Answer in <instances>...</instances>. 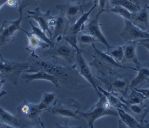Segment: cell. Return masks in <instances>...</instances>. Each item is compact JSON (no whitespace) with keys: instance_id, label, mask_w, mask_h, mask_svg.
<instances>
[{"instance_id":"31","label":"cell","mask_w":149,"mask_h":128,"mask_svg":"<svg viewBox=\"0 0 149 128\" xmlns=\"http://www.w3.org/2000/svg\"><path fill=\"white\" fill-rule=\"evenodd\" d=\"M110 3L113 5H120L127 9L132 13L137 12L140 9V6H137L130 0H111Z\"/></svg>"},{"instance_id":"27","label":"cell","mask_w":149,"mask_h":128,"mask_svg":"<svg viewBox=\"0 0 149 128\" xmlns=\"http://www.w3.org/2000/svg\"><path fill=\"white\" fill-rule=\"evenodd\" d=\"M55 100L56 95L54 93H44L38 104V108L42 111H47L53 105Z\"/></svg>"},{"instance_id":"32","label":"cell","mask_w":149,"mask_h":128,"mask_svg":"<svg viewBox=\"0 0 149 128\" xmlns=\"http://www.w3.org/2000/svg\"><path fill=\"white\" fill-rule=\"evenodd\" d=\"M77 41L80 44L84 45L92 44L93 43H95V42L98 41L97 39L93 35L82 32H81L80 35L77 37Z\"/></svg>"},{"instance_id":"18","label":"cell","mask_w":149,"mask_h":128,"mask_svg":"<svg viewBox=\"0 0 149 128\" xmlns=\"http://www.w3.org/2000/svg\"><path fill=\"white\" fill-rule=\"evenodd\" d=\"M130 21L141 29L147 31L149 29V12L148 6L146 5L137 12L132 13Z\"/></svg>"},{"instance_id":"36","label":"cell","mask_w":149,"mask_h":128,"mask_svg":"<svg viewBox=\"0 0 149 128\" xmlns=\"http://www.w3.org/2000/svg\"><path fill=\"white\" fill-rule=\"evenodd\" d=\"M139 44L142 45L143 47H144L149 52V39H145L139 41Z\"/></svg>"},{"instance_id":"24","label":"cell","mask_w":149,"mask_h":128,"mask_svg":"<svg viewBox=\"0 0 149 128\" xmlns=\"http://www.w3.org/2000/svg\"><path fill=\"white\" fill-rule=\"evenodd\" d=\"M137 75L131 80L129 88L132 89L137 88V86L141 85L146 82V80L149 78V69L147 66H140L136 69Z\"/></svg>"},{"instance_id":"45","label":"cell","mask_w":149,"mask_h":128,"mask_svg":"<svg viewBox=\"0 0 149 128\" xmlns=\"http://www.w3.org/2000/svg\"><path fill=\"white\" fill-rule=\"evenodd\" d=\"M0 54H1V51H0Z\"/></svg>"},{"instance_id":"38","label":"cell","mask_w":149,"mask_h":128,"mask_svg":"<svg viewBox=\"0 0 149 128\" xmlns=\"http://www.w3.org/2000/svg\"><path fill=\"white\" fill-rule=\"evenodd\" d=\"M130 1H132V2H133L134 3H135L136 5H137L139 6H140V1L141 0H130Z\"/></svg>"},{"instance_id":"41","label":"cell","mask_w":149,"mask_h":128,"mask_svg":"<svg viewBox=\"0 0 149 128\" xmlns=\"http://www.w3.org/2000/svg\"><path fill=\"white\" fill-rule=\"evenodd\" d=\"M6 94V92L5 90H2V91L0 92V98L3 97V95H5Z\"/></svg>"},{"instance_id":"9","label":"cell","mask_w":149,"mask_h":128,"mask_svg":"<svg viewBox=\"0 0 149 128\" xmlns=\"http://www.w3.org/2000/svg\"><path fill=\"white\" fill-rule=\"evenodd\" d=\"M18 116L26 123H31L36 127H44L40 115L43 112L38 108V104H31L24 101L17 108Z\"/></svg>"},{"instance_id":"5","label":"cell","mask_w":149,"mask_h":128,"mask_svg":"<svg viewBox=\"0 0 149 128\" xmlns=\"http://www.w3.org/2000/svg\"><path fill=\"white\" fill-rule=\"evenodd\" d=\"M62 41L63 39L55 44L54 47L43 51L42 55L56 60L61 59L65 61L68 64L73 66L77 51L65 40L64 42Z\"/></svg>"},{"instance_id":"22","label":"cell","mask_w":149,"mask_h":128,"mask_svg":"<svg viewBox=\"0 0 149 128\" xmlns=\"http://www.w3.org/2000/svg\"><path fill=\"white\" fill-rule=\"evenodd\" d=\"M119 127H142L143 125L133 115L123 108H118Z\"/></svg>"},{"instance_id":"48","label":"cell","mask_w":149,"mask_h":128,"mask_svg":"<svg viewBox=\"0 0 149 128\" xmlns=\"http://www.w3.org/2000/svg\"><path fill=\"white\" fill-rule=\"evenodd\" d=\"M148 126H149V125H148Z\"/></svg>"},{"instance_id":"30","label":"cell","mask_w":149,"mask_h":128,"mask_svg":"<svg viewBox=\"0 0 149 128\" xmlns=\"http://www.w3.org/2000/svg\"><path fill=\"white\" fill-rule=\"evenodd\" d=\"M108 10L109 12L121 16L124 19V20L126 19L130 20L132 16V13L131 12H130L126 8L120 5H113V7L109 6Z\"/></svg>"},{"instance_id":"47","label":"cell","mask_w":149,"mask_h":128,"mask_svg":"<svg viewBox=\"0 0 149 128\" xmlns=\"http://www.w3.org/2000/svg\"></svg>"},{"instance_id":"8","label":"cell","mask_w":149,"mask_h":128,"mask_svg":"<svg viewBox=\"0 0 149 128\" xmlns=\"http://www.w3.org/2000/svg\"><path fill=\"white\" fill-rule=\"evenodd\" d=\"M97 6V1H94V5L91 8V9L88 11L86 12H83L80 17L72 24L68 33L62 38V39L67 41L69 44L73 47L77 51H82L86 53L84 51L79 48V47L77 45V35L79 34V33L82 31L85 26V24L88 20L90 15L91 14L92 11L96 8Z\"/></svg>"},{"instance_id":"39","label":"cell","mask_w":149,"mask_h":128,"mask_svg":"<svg viewBox=\"0 0 149 128\" xmlns=\"http://www.w3.org/2000/svg\"><path fill=\"white\" fill-rule=\"evenodd\" d=\"M5 79H2L0 80V90L2 88L3 83H5Z\"/></svg>"},{"instance_id":"25","label":"cell","mask_w":149,"mask_h":128,"mask_svg":"<svg viewBox=\"0 0 149 128\" xmlns=\"http://www.w3.org/2000/svg\"><path fill=\"white\" fill-rule=\"evenodd\" d=\"M98 89L105 96L109 104L112 107L116 108V109L118 108H123L125 104L123 102L120 96L115 93L105 90L100 86H98Z\"/></svg>"},{"instance_id":"17","label":"cell","mask_w":149,"mask_h":128,"mask_svg":"<svg viewBox=\"0 0 149 128\" xmlns=\"http://www.w3.org/2000/svg\"><path fill=\"white\" fill-rule=\"evenodd\" d=\"M22 78L24 80L26 83H29L36 80H44L50 81L56 87L59 88L61 87V85L59 80L56 77L44 70H38L30 74L23 73L22 74Z\"/></svg>"},{"instance_id":"16","label":"cell","mask_w":149,"mask_h":128,"mask_svg":"<svg viewBox=\"0 0 149 128\" xmlns=\"http://www.w3.org/2000/svg\"><path fill=\"white\" fill-rule=\"evenodd\" d=\"M56 8L63 14L72 23L77 19L83 12L82 5L77 3H69L56 5Z\"/></svg>"},{"instance_id":"15","label":"cell","mask_w":149,"mask_h":128,"mask_svg":"<svg viewBox=\"0 0 149 128\" xmlns=\"http://www.w3.org/2000/svg\"><path fill=\"white\" fill-rule=\"evenodd\" d=\"M28 16L26 17L32 18L36 21L39 27L44 32L47 31L50 35L51 39L52 37V32L49 26V20L51 17V10H47L46 12L42 13L38 7L34 9L33 10H27Z\"/></svg>"},{"instance_id":"37","label":"cell","mask_w":149,"mask_h":128,"mask_svg":"<svg viewBox=\"0 0 149 128\" xmlns=\"http://www.w3.org/2000/svg\"><path fill=\"white\" fill-rule=\"evenodd\" d=\"M8 2V0H0V9Z\"/></svg>"},{"instance_id":"14","label":"cell","mask_w":149,"mask_h":128,"mask_svg":"<svg viewBox=\"0 0 149 128\" xmlns=\"http://www.w3.org/2000/svg\"><path fill=\"white\" fill-rule=\"evenodd\" d=\"M103 12L99 10L98 12L90 20L88 21L85 24V26L82 30V33H87L90 34L97 39L98 42L102 43L105 45L107 49L109 48L111 46L108 42L105 37L103 34L99 23V18L100 15Z\"/></svg>"},{"instance_id":"21","label":"cell","mask_w":149,"mask_h":128,"mask_svg":"<svg viewBox=\"0 0 149 128\" xmlns=\"http://www.w3.org/2000/svg\"><path fill=\"white\" fill-rule=\"evenodd\" d=\"M123 109L133 115L141 124L146 115L149 112V106L144 103L128 105L125 104Z\"/></svg>"},{"instance_id":"4","label":"cell","mask_w":149,"mask_h":128,"mask_svg":"<svg viewBox=\"0 0 149 128\" xmlns=\"http://www.w3.org/2000/svg\"><path fill=\"white\" fill-rule=\"evenodd\" d=\"M81 108L80 104L73 98L56 99L47 111L61 118L80 119Z\"/></svg>"},{"instance_id":"35","label":"cell","mask_w":149,"mask_h":128,"mask_svg":"<svg viewBox=\"0 0 149 128\" xmlns=\"http://www.w3.org/2000/svg\"><path fill=\"white\" fill-rule=\"evenodd\" d=\"M134 88L142 93L147 99H149V88H139L137 87Z\"/></svg>"},{"instance_id":"2","label":"cell","mask_w":149,"mask_h":128,"mask_svg":"<svg viewBox=\"0 0 149 128\" xmlns=\"http://www.w3.org/2000/svg\"><path fill=\"white\" fill-rule=\"evenodd\" d=\"M91 45L94 54L92 55L93 60L89 63V65L94 67L100 74V76L95 75V76H104L115 73H116L115 70L118 68L130 69L136 70V67L123 66L118 62L106 52H102L97 48L94 43H93Z\"/></svg>"},{"instance_id":"34","label":"cell","mask_w":149,"mask_h":128,"mask_svg":"<svg viewBox=\"0 0 149 128\" xmlns=\"http://www.w3.org/2000/svg\"><path fill=\"white\" fill-rule=\"evenodd\" d=\"M38 1L39 0H20L19 2V6L24 9L27 5L32 3H36L38 2Z\"/></svg>"},{"instance_id":"26","label":"cell","mask_w":149,"mask_h":128,"mask_svg":"<svg viewBox=\"0 0 149 128\" xmlns=\"http://www.w3.org/2000/svg\"><path fill=\"white\" fill-rule=\"evenodd\" d=\"M121 99L125 105H128L143 104V101L147 98L142 93L135 88H132L130 90V94L129 95H127L125 97H121Z\"/></svg>"},{"instance_id":"23","label":"cell","mask_w":149,"mask_h":128,"mask_svg":"<svg viewBox=\"0 0 149 128\" xmlns=\"http://www.w3.org/2000/svg\"><path fill=\"white\" fill-rule=\"evenodd\" d=\"M22 31L26 34L28 38V45L26 48L27 51L32 52H35V50L37 48H40L41 49H45L49 48V45L47 43L41 40L30 31H26L24 29H22Z\"/></svg>"},{"instance_id":"42","label":"cell","mask_w":149,"mask_h":128,"mask_svg":"<svg viewBox=\"0 0 149 128\" xmlns=\"http://www.w3.org/2000/svg\"><path fill=\"white\" fill-rule=\"evenodd\" d=\"M73 1H78V2H85V1H97V0H71Z\"/></svg>"},{"instance_id":"6","label":"cell","mask_w":149,"mask_h":128,"mask_svg":"<svg viewBox=\"0 0 149 128\" xmlns=\"http://www.w3.org/2000/svg\"><path fill=\"white\" fill-rule=\"evenodd\" d=\"M29 69V62L11 61L2 58L0 54V77L10 81L14 86L18 83L19 76L23 71Z\"/></svg>"},{"instance_id":"29","label":"cell","mask_w":149,"mask_h":128,"mask_svg":"<svg viewBox=\"0 0 149 128\" xmlns=\"http://www.w3.org/2000/svg\"><path fill=\"white\" fill-rule=\"evenodd\" d=\"M118 62L124 63V52L123 46L111 47L105 51Z\"/></svg>"},{"instance_id":"20","label":"cell","mask_w":149,"mask_h":128,"mask_svg":"<svg viewBox=\"0 0 149 128\" xmlns=\"http://www.w3.org/2000/svg\"><path fill=\"white\" fill-rule=\"evenodd\" d=\"M137 44H139L138 41H131L126 42V44L123 45L124 62L129 61L133 63L136 66V69L141 66L136 54V47Z\"/></svg>"},{"instance_id":"3","label":"cell","mask_w":149,"mask_h":128,"mask_svg":"<svg viewBox=\"0 0 149 128\" xmlns=\"http://www.w3.org/2000/svg\"><path fill=\"white\" fill-rule=\"evenodd\" d=\"M80 118H84L88 126L93 128L94 122L98 119L105 116H118V112L116 108L112 107L108 101L105 96L102 94L99 97L98 101L93 105L87 111L79 112Z\"/></svg>"},{"instance_id":"40","label":"cell","mask_w":149,"mask_h":128,"mask_svg":"<svg viewBox=\"0 0 149 128\" xmlns=\"http://www.w3.org/2000/svg\"><path fill=\"white\" fill-rule=\"evenodd\" d=\"M0 127H9L7 125H5L4 123H3L1 120H0Z\"/></svg>"},{"instance_id":"44","label":"cell","mask_w":149,"mask_h":128,"mask_svg":"<svg viewBox=\"0 0 149 128\" xmlns=\"http://www.w3.org/2000/svg\"><path fill=\"white\" fill-rule=\"evenodd\" d=\"M148 6V9H149V4H148V5H147Z\"/></svg>"},{"instance_id":"46","label":"cell","mask_w":149,"mask_h":128,"mask_svg":"<svg viewBox=\"0 0 149 128\" xmlns=\"http://www.w3.org/2000/svg\"><path fill=\"white\" fill-rule=\"evenodd\" d=\"M16 1H18V0H16Z\"/></svg>"},{"instance_id":"33","label":"cell","mask_w":149,"mask_h":128,"mask_svg":"<svg viewBox=\"0 0 149 128\" xmlns=\"http://www.w3.org/2000/svg\"><path fill=\"white\" fill-rule=\"evenodd\" d=\"M110 1L111 0H97V5H98L99 8V10L104 12L107 7L109 8V4L110 3Z\"/></svg>"},{"instance_id":"12","label":"cell","mask_w":149,"mask_h":128,"mask_svg":"<svg viewBox=\"0 0 149 128\" xmlns=\"http://www.w3.org/2000/svg\"><path fill=\"white\" fill-rule=\"evenodd\" d=\"M82 52H83L77 51L73 67L78 72L80 76L83 77L94 88L95 93L99 97L102 95V93L98 89V85L96 83L90 65L87 64L86 60L83 58L81 54Z\"/></svg>"},{"instance_id":"13","label":"cell","mask_w":149,"mask_h":128,"mask_svg":"<svg viewBox=\"0 0 149 128\" xmlns=\"http://www.w3.org/2000/svg\"><path fill=\"white\" fill-rule=\"evenodd\" d=\"M120 37L125 41H140L149 39V31H145L129 20H125V26L119 34Z\"/></svg>"},{"instance_id":"19","label":"cell","mask_w":149,"mask_h":128,"mask_svg":"<svg viewBox=\"0 0 149 128\" xmlns=\"http://www.w3.org/2000/svg\"><path fill=\"white\" fill-rule=\"evenodd\" d=\"M0 120L9 127H27V125L19 116H16L5 110L0 106Z\"/></svg>"},{"instance_id":"10","label":"cell","mask_w":149,"mask_h":128,"mask_svg":"<svg viewBox=\"0 0 149 128\" xmlns=\"http://www.w3.org/2000/svg\"><path fill=\"white\" fill-rule=\"evenodd\" d=\"M23 8L19 6V17L15 20H4L0 26V47L7 42L15 40V33L18 30L23 29L20 24L23 20Z\"/></svg>"},{"instance_id":"7","label":"cell","mask_w":149,"mask_h":128,"mask_svg":"<svg viewBox=\"0 0 149 128\" xmlns=\"http://www.w3.org/2000/svg\"><path fill=\"white\" fill-rule=\"evenodd\" d=\"M103 82L108 91L115 93L119 96L125 97L130 90V80L128 77L117 73L104 76H95Z\"/></svg>"},{"instance_id":"43","label":"cell","mask_w":149,"mask_h":128,"mask_svg":"<svg viewBox=\"0 0 149 128\" xmlns=\"http://www.w3.org/2000/svg\"><path fill=\"white\" fill-rule=\"evenodd\" d=\"M146 83H149V78H148L147 80H146Z\"/></svg>"},{"instance_id":"11","label":"cell","mask_w":149,"mask_h":128,"mask_svg":"<svg viewBox=\"0 0 149 128\" xmlns=\"http://www.w3.org/2000/svg\"><path fill=\"white\" fill-rule=\"evenodd\" d=\"M72 25L71 22L62 13L56 16H51L49 20V26L52 31L51 40L56 39L57 42L62 40V38L68 33Z\"/></svg>"},{"instance_id":"28","label":"cell","mask_w":149,"mask_h":128,"mask_svg":"<svg viewBox=\"0 0 149 128\" xmlns=\"http://www.w3.org/2000/svg\"><path fill=\"white\" fill-rule=\"evenodd\" d=\"M29 23H30V24L31 27V29H32V31H30V33L31 34H33V35H34L35 36L38 37L41 40H42V41H44L45 42L47 43L49 45V48H51V47L54 46L55 43L50 38H49L46 35L45 32L43 31L39 27H37L35 26L32 23V22L31 21H29Z\"/></svg>"},{"instance_id":"1","label":"cell","mask_w":149,"mask_h":128,"mask_svg":"<svg viewBox=\"0 0 149 128\" xmlns=\"http://www.w3.org/2000/svg\"><path fill=\"white\" fill-rule=\"evenodd\" d=\"M28 62L29 69L26 71L27 72L33 73L44 70L56 77L60 83L63 81L64 84L69 88L78 86V78L80 75L73 66H69L54 59H44L36 55L35 52H31Z\"/></svg>"}]
</instances>
